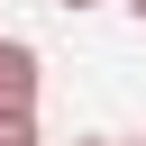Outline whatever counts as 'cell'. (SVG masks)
Wrapping results in <instances>:
<instances>
[{"label": "cell", "mask_w": 146, "mask_h": 146, "mask_svg": "<svg viewBox=\"0 0 146 146\" xmlns=\"http://www.w3.org/2000/svg\"><path fill=\"white\" fill-rule=\"evenodd\" d=\"M73 146H110V137H73Z\"/></svg>", "instance_id": "cell-5"}, {"label": "cell", "mask_w": 146, "mask_h": 146, "mask_svg": "<svg viewBox=\"0 0 146 146\" xmlns=\"http://www.w3.org/2000/svg\"><path fill=\"white\" fill-rule=\"evenodd\" d=\"M0 146H36V119H0Z\"/></svg>", "instance_id": "cell-2"}, {"label": "cell", "mask_w": 146, "mask_h": 146, "mask_svg": "<svg viewBox=\"0 0 146 146\" xmlns=\"http://www.w3.org/2000/svg\"><path fill=\"white\" fill-rule=\"evenodd\" d=\"M0 119H36V46L0 36Z\"/></svg>", "instance_id": "cell-1"}, {"label": "cell", "mask_w": 146, "mask_h": 146, "mask_svg": "<svg viewBox=\"0 0 146 146\" xmlns=\"http://www.w3.org/2000/svg\"><path fill=\"white\" fill-rule=\"evenodd\" d=\"M55 9H100V0H55Z\"/></svg>", "instance_id": "cell-3"}, {"label": "cell", "mask_w": 146, "mask_h": 146, "mask_svg": "<svg viewBox=\"0 0 146 146\" xmlns=\"http://www.w3.org/2000/svg\"><path fill=\"white\" fill-rule=\"evenodd\" d=\"M128 9H137V27H146V0H128Z\"/></svg>", "instance_id": "cell-4"}]
</instances>
